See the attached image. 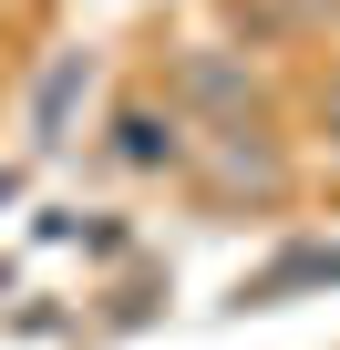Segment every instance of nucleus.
<instances>
[{"mask_svg": "<svg viewBox=\"0 0 340 350\" xmlns=\"http://www.w3.org/2000/svg\"><path fill=\"white\" fill-rule=\"evenodd\" d=\"M103 154H114L124 175H176V165H196V124H186L176 103H114Z\"/></svg>", "mask_w": 340, "mask_h": 350, "instance_id": "nucleus-1", "label": "nucleus"}, {"mask_svg": "<svg viewBox=\"0 0 340 350\" xmlns=\"http://www.w3.org/2000/svg\"><path fill=\"white\" fill-rule=\"evenodd\" d=\"M93 83H103V52H93V42H73V52L42 62V83H31V154H62V144H73Z\"/></svg>", "mask_w": 340, "mask_h": 350, "instance_id": "nucleus-2", "label": "nucleus"}, {"mask_svg": "<svg viewBox=\"0 0 340 350\" xmlns=\"http://www.w3.org/2000/svg\"><path fill=\"white\" fill-rule=\"evenodd\" d=\"M196 165H207V186H227V196H289V154L268 144V134H196Z\"/></svg>", "mask_w": 340, "mask_h": 350, "instance_id": "nucleus-3", "label": "nucleus"}, {"mask_svg": "<svg viewBox=\"0 0 340 350\" xmlns=\"http://www.w3.org/2000/svg\"><path fill=\"white\" fill-rule=\"evenodd\" d=\"M186 103H196V113H217L207 134H237V124H248V103H258V83H248L227 52H186V72H176V113H186Z\"/></svg>", "mask_w": 340, "mask_h": 350, "instance_id": "nucleus-4", "label": "nucleus"}, {"mask_svg": "<svg viewBox=\"0 0 340 350\" xmlns=\"http://www.w3.org/2000/svg\"><path fill=\"white\" fill-rule=\"evenodd\" d=\"M330 278H340V237H309V247L268 258L258 278H237V309H289L299 288H330Z\"/></svg>", "mask_w": 340, "mask_h": 350, "instance_id": "nucleus-5", "label": "nucleus"}, {"mask_svg": "<svg viewBox=\"0 0 340 350\" xmlns=\"http://www.w3.org/2000/svg\"><path fill=\"white\" fill-rule=\"evenodd\" d=\"M319 134L340 144V62H330V83H319Z\"/></svg>", "mask_w": 340, "mask_h": 350, "instance_id": "nucleus-6", "label": "nucleus"}, {"mask_svg": "<svg viewBox=\"0 0 340 350\" xmlns=\"http://www.w3.org/2000/svg\"><path fill=\"white\" fill-rule=\"evenodd\" d=\"M11 196H21V175H11V165H0V206H11Z\"/></svg>", "mask_w": 340, "mask_h": 350, "instance_id": "nucleus-7", "label": "nucleus"}]
</instances>
